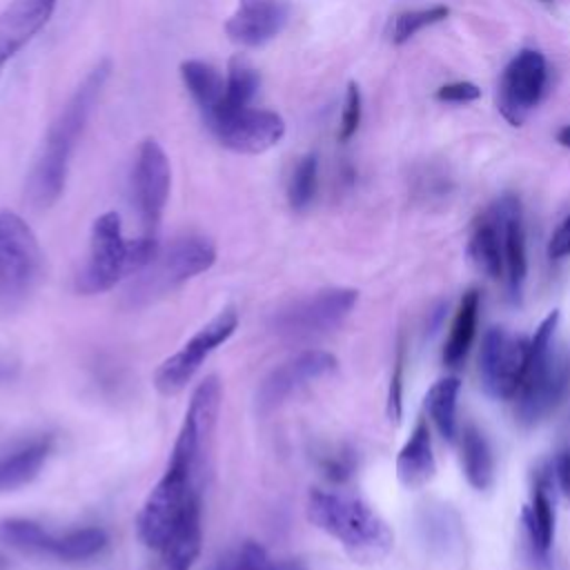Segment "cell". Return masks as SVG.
Here are the masks:
<instances>
[{
	"label": "cell",
	"instance_id": "obj_39",
	"mask_svg": "<svg viewBox=\"0 0 570 570\" xmlns=\"http://www.w3.org/2000/svg\"><path fill=\"white\" fill-rule=\"evenodd\" d=\"M548 256L552 261H563L570 256V214L552 232L548 240Z\"/></svg>",
	"mask_w": 570,
	"mask_h": 570
},
{
	"label": "cell",
	"instance_id": "obj_7",
	"mask_svg": "<svg viewBox=\"0 0 570 570\" xmlns=\"http://www.w3.org/2000/svg\"><path fill=\"white\" fill-rule=\"evenodd\" d=\"M356 301L354 287H325L276 309L269 327L285 341H309L336 330L352 314Z\"/></svg>",
	"mask_w": 570,
	"mask_h": 570
},
{
	"label": "cell",
	"instance_id": "obj_35",
	"mask_svg": "<svg viewBox=\"0 0 570 570\" xmlns=\"http://www.w3.org/2000/svg\"><path fill=\"white\" fill-rule=\"evenodd\" d=\"M434 98L439 102H450V105H468L481 98V89L470 82V80H454L445 82L434 91Z\"/></svg>",
	"mask_w": 570,
	"mask_h": 570
},
{
	"label": "cell",
	"instance_id": "obj_13",
	"mask_svg": "<svg viewBox=\"0 0 570 570\" xmlns=\"http://www.w3.org/2000/svg\"><path fill=\"white\" fill-rule=\"evenodd\" d=\"M530 358V338L490 327L481 338L479 381L492 399H514Z\"/></svg>",
	"mask_w": 570,
	"mask_h": 570
},
{
	"label": "cell",
	"instance_id": "obj_15",
	"mask_svg": "<svg viewBox=\"0 0 570 570\" xmlns=\"http://www.w3.org/2000/svg\"><path fill=\"white\" fill-rule=\"evenodd\" d=\"M338 361L332 352L325 350H303L296 356L276 365L258 385L256 407L261 412H269L281 405L287 396L298 392L301 387L332 374Z\"/></svg>",
	"mask_w": 570,
	"mask_h": 570
},
{
	"label": "cell",
	"instance_id": "obj_3",
	"mask_svg": "<svg viewBox=\"0 0 570 570\" xmlns=\"http://www.w3.org/2000/svg\"><path fill=\"white\" fill-rule=\"evenodd\" d=\"M557 323L559 312L552 309L530 336L528 367L514 396V414L523 425L546 421L570 390V361L554 345Z\"/></svg>",
	"mask_w": 570,
	"mask_h": 570
},
{
	"label": "cell",
	"instance_id": "obj_19",
	"mask_svg": "<svg viewBox=\"0 0 570 570\" xmlns=\"http://www.w3.org/2000/svg\"><path fill=\"white\" fill-rule=\"evenodd\" d=\"M503 223V283L512 301H521L523 283L528 276V252H525V227L523 209L514 194H503L494 200Z\"/></svg>",
	"mask_w": 570,
	"mask_h": 570
},
{
	"label": "cell",
	"instance_id": "obj_18",
	"mask_svg": "<svg viewBox=\"0 0 570 570\" xmlns=\"http://www.w3.org/2000/svg\"><path fill=\"white\" fill-rule=\"evenodd\" d=\"M58 0H11L0 11V73L47 27Z\"/></svg>",
	"mask_w": 570,
	"mask_h": 570
},
{
	"label": "cell",
	"instance_id": "obj_12",
	"mask_svg": "<svg viewBox=\"0 0 570 570\" xmlns=\"http://www.w3.org/2000/svg\"><path fill=\"white\" fill-rule=\"evenodd\" d=\"M548 89V62L539 49H519L501 71L497 85V109L512 127H521L539 107Z\"/></svg>",
	"mask_w": 570,
	"mask_h": 570
},
{
	"label": "cell",
	"instance_id": "obj_33",
	"mask_svg": "<svg viewBox=\"0 0 570 570\" xmlns=\"http://www.w3.org/2000/svg\"><path fill=\"white\" fill-rule=\"evenodd\" d=\"M445 505H439V510H425L421 519V532L423 541L434 550H448L456 539V519L450 510H443Z\"/></svg>",
	"mask_w": 570,
	"mask_h": 570
},
{
	"label": "cell",
	"instance_id": "obj_45",
	"mask_svg": "<svg viewBox=\"0 0 570 570\" xmlns=\"http://www.w3.org/2000/svg\"><path fill=\"white\" fill-rule=\"evenodd\" d=\"M541 2H543V4H550V2H552V0H541Z\"/></svg>",
	"mask_w": 570,
	"mask_h": 570
},
{
	"label": "cell",
	"instance_id": "obj_6",
	"mask_svg": "<svg viewBox=\"0 0 570 570\" xmlns=\"http://www.w3.org/2000/svg\"><path fill=\"white\" fill-rule=\"evenodd\" d=\"M198 499H203V479L183 463L169 459L163 476L149 490L138 510L136 532L140 543L160 552L178 521Z\"/></svg>",
	"mask_w": 570,
	"mask_h": 570
},
{
	"label": "cell",
	"instance_id": "obj_23",
	"mask_svg": "<svg viewBox=\"0 0 570 570\" xmlns=\"http://www.w3.org/2000/svg\"><path fill=\"white\" fill-rule=\"evenodd\" d=\"M436 472V459L432 450V436L428 421H416L410 439L396 454V476L405 488H421L432 481Z\"/></svg>",
	"mask_w": 570,
	"mask_h": 570
},
{
	"label": "cell",
	"instance_id": "obj_34",
	"mask_svg": "<svg viewBox=\"0 0 570 570\" xmlns=\"http://www.w3.org/2000/svg\"><path fill=\"white\" fill-rule=\"evenodd\" d=\"M361 118H363V96L361 89L354 80L347 82L345 87V98H343V109H341V118H338V142H347L361 127Z\"/></svg>",
	"mask_w": 570,
	"mask_h": 570
},
{
	"label": "cell",
	"instance_id": "obj_8",
	"mask_svg": "<svg viewBox=\"0 0 570 570\" xmlns=\"http://www.w3.org/2000/svg\"><path fill=\"white\" fill-rule=\"evenodd\" d=\"M209 134L234 154L258 156L276 147L285 136V120L281 114L254 105L227 107L218 105L203 114Z\"/></svg>",
	"mask_w": 570,
	"mask_h": 570
},
{
	"label": "cell",
	"instance_id": "obj_44",
	"mask_svg": "<svg viewBox=\"0 0 570 570\" xmlns=\"http://www.w3.org/2000/svg\"><path fill=\"white\" fill-rule=\"evenodd\" d=\"M7 566H9L7 557H2V554H0V570H7Z\"/></svg>",
	"mask_w": 570,
	"mask_h": 570
},
{
	"label": "cell",
	"instance_id": "obj_29",
	"mask_svg": "<svg viewBox=\"0 0 570 570\" xmlns=\"http://www.w3.org/2000/svg\"><path fill=\"white\" fill-rule=\"evenodd\" d=\"M109 543V537L102 528L98 525H85V528H73L62 534L53 537V548H51V559L65 561V563H80L98 557Z\"/></svg>",
	"mask_w": 570,
	"mask_h": 570
},
{
	"label": "cell",
	"instance_id": "obj_14",
	"mask_svg": "<svg viewBox=\"0 0 570 570\" xmlns=\"http://www.w3.org/2000/svg\"><path fill=\"white\" fill-rule=\"evenodd\" d=\"M171 189V163L156 138H145L131 169V194L142 234L158 238L160 220Z\"/></svg>",
	"mask_w": 570,
	"mask_h": 570
},
{
	"label": "cell",
	"instance_id": "obj_21",
	"mask_svg": "<svg viewBox=\"0 0 570 570\" xmlns=\"http://www.w3.org/2000/svg\"><path fill=\"white\" fill-rule=\"evenodd\" d=\"M468 258L488 278H503V223L494 203L472 225Z\"/></svg>",
	"mask_w": 570,
	"mask_h": 570
},
{
	"label": "cell",
	"instance_id": "obj_28",
	"mask_svg": "<svg viewBox=\"0 0 570 570\" xmlns=\"http://www.w3.org/2000/svg\"><path fill=\"white\" fill-rule=\"evenodd\" d=\"M461 392V381L456 376L439 379L425 394V410L436 425L439 434L454 443L459 436V423H456V401Z\"/></svg>",
	"mask_w": 570,
	"mask_h": 570
},
{
	"label": "cell",
	"instance_id": "obj_41",
	"mask_svg": "<svg viewBox=\"0 0 570 570\" xmlns=\"http://www.w3.org/2000/svg\"><path fill=\"white\" fill-rule=\"evenodd\" d=\"M18 363L16 361H11V358H4V356H0V383H9V381H13L16 376H18Z\"/></svg>",
	"mask_w": 570,
	"mask_h": 570
},
{
	"label": "cell",
	"instance_id": "obj_36",
	"mask_svg": "<svg viewBox=\"0 0 570 570\" xmlns=\"http://www.w3.org/2000/svg\"><path fill=\"white\" fill-rule=\"evenodd\" d=\"M318 465H321V472L325 479L341 483V481L350 479L354 472V454L350 450H338V452L325 454Z\"/></svg>",
	"mask_w": 570,
	"mask_h": 570
},
{
	"label": "cell",
	"instance_id": "obj_17",
	"mask_svg": "<svg viewBox=\"0 0 570 570\" xmlns=\"http://www.w3.org/2000/svg\"><path fill=\"white\" fill-rule=\"evenodd\" d=\"M550 472L543 470L537 474V481L532 485L530 503L521 510V523L525 532V543L530 552V561L534 563V570H552V546H554V501L550 497Z\"/></svg>",
	"mask_w": 570,
	"mask_h": 570
},
{
	"label": "cell",
	"instance_id": "obj_38",
	"mask_svg": "<svg viewBox=\"0 0 570 570\" xmlns=\"http://www.w3.org/2000/svg\"><path fill=\"white\" fill-rule=\"evenodd\" d=\"M401 392H403V347L396 354V363H394V372L390 379V392H387V416L392 421L401 419Z\"/></svg>",
	"mask_w": 570,
	"mask_h": 570
},
{
	"label": "cell",
	"instance_id": "obj_5",
	"mask_svg": "<svg viewBox=\"0 0 570 570\" xmlns=\"http://www.w3.org/2000/svg\"><path fill=\"white\" fill-rule=\"evenodd\" d=\"M216 263V245L209 236L185 234L160 247L156 258L131 278L127 298L131 305H147L198 274H205Z\"/></svg>",
	"mask_w": 570,
	"mask_h": 570
},
{
	"label": "cell",
	"instance_id": "obj_22",
	"mask_svg": "<svg viewBox=\"0 0 570 570\" xmlns=\"http://www.w3.org/2000/svg\"><path fill=\"white\" fill-rule=\"evenodd\" d=\"M203 543V499L194 501L185 517L178 521L165 546L160 548L163 554V570H191Z\"/></svg>",
	"mask_w": 570,
	"mask_h": 570
},
{
	"label": "cell",
	"instance_id": "obj_11",
	"mask_svg": "<svg viewBox=\"0 0 570 570\" xmlns=\"http://www.w3.org/2000/svg\"><path fill=\"white\" fill-rule=\"evenodd\" d=\"M223 403V385L218 376H205L191 392L183 423L178 428L176 441L169 456L191 468L198 476L205 479L214 432L218 423V412Z\"/></svg>",
	"mask_w": 570,
	"mask_h": 570
},
{
	"label": "cell",
	"instance_id": "obj_4",
	"mask_svg": "<svg viewBox=\"0 0 570 570\" xmlns=\"http://www.w3.org/2000/svg\"><path fill=\"white\" fill-rule=\"evenodd\" d=\"M45 254L31 225L11 209H0V312L20 309L38 289Z\"/></svg>",
	"mask_w": 570,
	"mask_h": 570
},
{
	"label": "cell",
	"instance_id": "obj_24",
	"mask_svg": "<svg viewBox=\"0 0 570 570\" xmlns=\"http://www.w3.org/2000/svg\"><path fill=\"white\" fill-rule=\"evenodd\" d=\"M461 470L474 490H488L494 481V454L485 434L468 423L459 434Z\"/></svg>",
	"mask_w": 570,
	"mask_h": 570
},
{
	"label": "cell",
	"instance_id": "obj_42",
	"mask_svg": "<svg viewBox=\"0 0 570 570\" xmlns=\"http://www.w3.org/2000/svg\"><path fill=\"white\" fill-rule=\"evenodd\" d=\"M212 570H238V552H229L216 561Z\"/></svg>",
	"mask_w": 570,
	"mask_h": 570
},
{
	"label": "cell",
	"instance_id": "obj_40",
	"mask_svg": "<svg viewBox=\"0 0 570 570\" xmlns=\"http://www.w3.org/2000/svg\"><path fill=\"white\" fill-rule=\"evenodd\" d=\"M552 476L557 479V485L566 499H570V445H566L552 463Z\"/></svg>",
	"mask_w": 570,
	"mask_h": 570
},
{
	"label": "cell",
	"instance_id": "obj_32",
	"mask_svg": "<svg viewBox=\"0 0 570 570\" xmlns=\"http://www.w3.org/2000/svg\"><path fill=\"white\" fill-rule=\"evenodd\" d=\"M450 16V7L448 4H430V7H421V9H407L396 13L390 20L387 27V38L392 45H405L407 40H412L419 31H423L425 27L439 24Z\"/></svg>",
	"mask_w": 570,
	"mask_h": 570
},
{
	"label": "cell",
	"instance_id": "obj_1",
	"mask_svg": "<svg viewBox=\"0 0 570 570\" xmlns=\"http://www.w3.org/2000/svg\"><path fill=\"white\" fill-rule=\"evenodd\" d=\"M109 76L111 60H98L51 120L27 178V198L33 207L47 209L62 196L73 151L87 129V122L102 96Z\"/></svg>",
	"mask_w": 570,
	"mask_h": 570
},
{
	"label": "cell",
	"instance_id": "obj_16",
	"mask_svg": "<svg viewBox=\"0 0 570 570\" xmlns=\"http://www.w3.org/2000/svg\"><path fill=\"white\" fill-rule=\"evenodd\" d=\"M292 18L289 0H238L225 20V33L240 47H263L274 40Z\"/></svg>",
	"mask_w": 570,
	"mask_h": 570
},
{
	"label": "cell",
	"instance_id": "obj_10",
	"mask_svg": "<svg viewBox=\"0 0 570 570\" xmlns=\"http://www.w3.org/2000/svg\"><path fill=\"white\" fill-rule=\"evenodd\" d=\"M129 276V240L116 212L100 214L89 232L85 265L76 276V292L82 296L105 294Z\"/></svg>",
	"mask_w": 570,
	"mask_h": 570
},
{
	"label": "cell",
	"instance_id": "obj_37",
	"mask_svg": "<svg viewBox=\"0 0 570 570\" xmlns=\"http://www.w3.org/2000/svg\"><path fill=\"white\" fill-rule=\"evenodd\" d=\"M236 552H238V570H298L294 566H274V563H269L265 550L254 541L243 543Z\"/></svg>",
	"mask_w": 570,
	"mask_h": 570
},
{
	"label": "cell",
	"instance_id": "obj_20",
	"mask_svg": "<svg viewBox=\"0 0 570 570\" xmlns=\"http://www.w3.org/2000/svg\"><path fill=\"white\" fill-rule=\"evenodd\" d=\"M53 450L51 434H38L0 452V494L29 485L45 468Z\"/></svg>",
	"mask_w": 570,
	"mask_h": 570
},
{
	"label": "cell",
	"instance_id": "obj_31",
	"mask_svg": "<svg viewBox=\"0 0 570 570\" xmlns=\"http://www.w3.org/2000/svg\"><path fill=\"white\" fill-rule=\"evenodd\" d=\"M318 194V156L314 151L301 156L287 178V203L294 212L312 207Z\"/></svg>",
	"mask_w": 570,
	"mask_h": 570
},
{
	"label": "cell",
	"instance_id": "obj_9",
	"mask_svg": "<svg viewBox=\"0 0 570 570\" xmlns=\"http://www.w3.org/2000/svg\"><path fill=\"white\" fill-rule=\"evenodd\" d=\"M238 327L236 307H223L203 327H198L171 356H167L154 372V387L163 396H174L183 392L205 361L225 345Z\"/></svg>",
	"mask_w": 570,
	"mask_h": 570
},
{
	"label": "cell",
	"instance_id": "obj_27",
	"mask_svg": "<svg viewBox=\"0 0 570 570\" xmlns=\"http://www.w3.org/2000/svg\"><path fill=\"white\" fill-rule=\"evenodd\" d=\"M53 532L40 525L33 519L24 517H7L0 519V543L31 557H51Z\"/></svg>",
	"mask_w": 570,
	"mask_h": 570
},
{
	"label": "cell",
	"instance_id": "obj_30",
	"mask_svg": "<svg viewBox=\"0 0 570 570\" xmlns=\"http://www.w3.org/2000/svg\"><path fill=\"white\" fill-rule=\"evenodd\" d=\"M258 87H261L258 69L247 58H243L238 53L227 65V71H225V96H223V100L218 105H227V107L254 105Z\"/></svg>",
	"mask_w": 570,
	"mask_h": 570
},
{
	"label": "cell",
	"instance_id": "obj_43",
	"mask_svg": "<svg viewBox=\"0 0 570 570\" xmlns=\"http://www.w3.org/2000/svg\"><path fill=\"white\" fill-rule=\"evenodd\" d=\"M554 138H557V142H559L561 147L570 149V122H568V125H563V127H559V129H557V134H554Z\"/></svg>",
	"mask_w": 570,
	"mask_h": 570
},
{
	"label": "cell",
	"instance_id": "obj_25",
	"mask_svg": "<svg viewBox=\"0 0 570 570\" xmlns=\"http://www.w3.org/2000/svg\"><path fill=\"white\" fill-rule=\"evenodd\" d=\"M178 73H180V80H183L187 94L191 96L194 105L198 107L200 116L207 114L209 109H214L223 100L225 76L212 62L189 58V60L180 62Z\"/></svg>",
	"mask_w": 570,
	"mask_h": 570
},
{
	"label": "cell",
	"instance_id": "obj_2",
	"mask_svg": "<svg viewBox=\"0 0 570 570\" xmlns=\"http://www.w3.org/2000/svg\"><path fill=\"white\" fill-rule=\"evenodd\" d=\"M305 514L312 525L336 539L361 561L381 559L394 546L387 521L358 497L314 488L307 494Z\"/></svg>",
	"mask_w": 570,
	"mask_h": 570
},
{
	"label": "cell",
	"instance_id": "obj_26",
	"mask_svg": "<svg viewBox=\"0 0 570 570\" xmlns=\"http://www.w3.org/2000/svg\"><path fill=\"white\" fill-rule=\"evenodd\" d=\"M479 305L481 296L476 289H468L454 312V318L450 323V332L443 345V363L450 367H456L463 363L474 334H476V323H479Z\"/></svg>",
	"mask_w": 570,
	"mask_h": 570
}]
</instances>
